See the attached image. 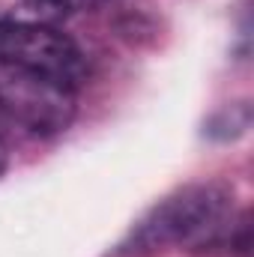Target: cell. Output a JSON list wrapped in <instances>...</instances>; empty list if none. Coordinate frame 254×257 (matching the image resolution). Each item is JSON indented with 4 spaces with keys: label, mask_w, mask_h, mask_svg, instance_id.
<instances>
[{
    "label": "cell",
    "mask_w": 254,
    "mask_h": 257,
    "mask_svg": "<svg viewBox=\"0 0 254 257\" xmlns=\"http://www.w3.org/2000/svg\"><path fill=\"white\" fill-rule=\"evenodd\" d=\"M233 218V189L227 183H191L159 200L117 245L114 257H153L168 248L221 245Z\"/></svg>",
    "instance_id": "obj_1"
},
{
    "label": "cell",
    "mask_w": 254,
    "mask_h": 257,
    "mask_svg": "<svg viewBox=\"0 0 254 257\" xmlns=\"http://www.w3.org/2000/svg\"><path fill=\"white\" fill-rule=\"evenodd\" d=\"M75 87L57 78L0 63V111L30 135L51 138L75 120Z\"/></svg>",
    "instance_id": "obj_2"
},
{
    "label": "cell",
    "mask_w": 254,
    "mask_h": 257,
    "mask_svg": "<svg viewBox=\"0 0 254 257\" xmlns=\"http://www.w3.org/2000/svg\"><path fill=\"white\" fill-rule=\"evenodd\" d=\"M0 63L57 78L75 90L87 75L81 48L54 24H0Z\"/></svg>",
    "instance_id": "obj_3"
},
{
    "label": "cell",
    "mask_w": 254,
    "mask_h": 257,
    "mask_svg": "<svg viewBox=\"0 0 254 257\" xmlns=\"http://www.w3.org/2000/svg\"><path fill=\"white\" fill-rule=\"evenodd\" d=\"M63 18L45 0H0V24H54Z\"/></svg>",
    "instance_id": "obj_4"
},
{
    "label": "cell",
    "mask_w": 254,
    "mask_h": 257,
    "mask_svg": "<svg viewBox=\"0 0 254 257\" xmlns=\"http://www.w3.org/2000/svg\"><path fill=\"white\" fill-rule=\"evenodd\" d=\"M51 9H57L60 15L66 12H84V9H96L99 3H105V0H45Z\"/></svg>",
    "instance_id": "obj_5"
},
{
    "label": "cell",
    "mask_w": 254,
    "mask_h": 257,
    "mask_svg": "<svg viewBox=\"0 0 254 257\" xmlns=\"http://www.w3.org/2000/svg\"><path fill=\"white\" fill-rule=\"evenodd\" d=\"M6 162H9V156H6V135H3V111H0V174L6 171Z\"/></svg>",
    "instance_id": "obj_6"
}]
</instances>
